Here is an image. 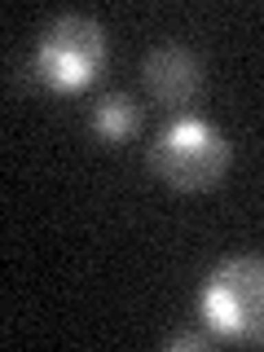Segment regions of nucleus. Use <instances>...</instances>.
<instances>
[{
	"label": "nucleus",
	"mask_w": 264,
	"mask_h": 352,
	"mask_svg": "<svg viewBox=\"0 0 264 352\" xmlns=\"http://www.w3.org/2000/svg\"><path fill=\"white\" fill-rule=\"evenodd\" d=\"M203 313L216 335L264 344V256H234L207 278Z\"/></svg>",
	"instance_id": "nucleus-1"
},
{
	"label": "nucleus",
	"mask_w": 264,
	"mask_h": 352,
	"mask_svg": "<svg viewBox=\"0 0 264 352\" xmlns=\"http://www.w3.org/2000/svg\"><path fill=\"white\" fill-rule=\"evenodd\" d=\"M106 53H110V44H106L102 22L88 14H62L44 27L36 66H40L44 84L62 88V93H75V88H88L102 75Z\"/></svg>",
	"instance_id": "nucleus-2"
},
{
	"label": "nucleus",
	"mask_w": 264,
	"mask_h": 352,
	"mask_svg": "<svg viewBox=\"0 0 264 352\" xmlns=\"http://www.w3.org/2000/svg\"><path fill=\"white\" fill-rule=\"evenodd\" d=\"M150 168L176 190H212L229 168V141L203 119H176L150 146Z\"/></svg>",
	"instance_id": "nucleus-3"
},
{
	"label": "nucleus",
	"mask_w": 264,
	"mask_h": 352,
	"mask_svg": "<svg viewBox=\"0 0 264 352\" xmlns=\"http://www.w3.org/2000/svg\"><path fill=\"white\" fill-rule=\"evenodd\" d=\"M141 75H146V93L159 106H190L203 93V62L181 44L154 49L146 66H141Z\"/></svg>",
	"instance_id": "nucleus-4"
},
{
	"label": "nucleus",
	"mask_w": 264,
	"mask_h": 352,
	"mask_svg": "<svg viewBox=\"0 0 264 352\" xmlns=\"http://www.w3.org/2000/svg\"><path fill=\"white\" fill-rule=\"evenodd\" d=\"M141 128V106L132 102L128 93H106L102 102L93 106V132L102 141H124Z\"/></svg>",
	"instance_id": "nucleus-5"
},
{
	"label": "nucleus",
	"mask_w": 264,
	"mask_h": 352,
	"mask_svg": "<svg viewBox=\"0 0 264 352\" xmlns=\"http://www.w3.org/2000/svg\"><path fill=\"white\" fill-rule=\"evenodd\" d=\"M168 348H207V335H198V330H181V335L168 339Z\"/></svg>",
	"instance_id": "nucleus-6"
}]
</instances>
